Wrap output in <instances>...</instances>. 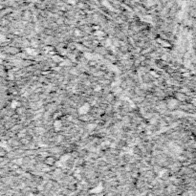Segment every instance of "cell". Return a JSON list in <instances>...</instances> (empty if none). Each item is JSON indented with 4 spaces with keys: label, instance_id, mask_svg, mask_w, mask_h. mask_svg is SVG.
I'll return each instance as SVG.
<instances>
[{
    "label": "cell",
    "instance_id": "cell-1",
    "mask_svg": "<svg viewBox=\"0 0 196 196\" xmlns=\"http://www.w3.org/2000/svg\"><path fill=\"white\" fill-rule=\"evenodd\" d=\"M89 110H90V105H88V103H84L83 105H81L78 109V112L81 115H87Z\"/></svg>",
    "mask_w": 196,
    "mask_h": 196
},
{
    "label": "cell",
    "instance_id": "cell-2",
    "mask_svg": "<svg viewBox=\"0 0 196 196\" xmlns=\"http://www.w3.org/2000/svg\"><path fill=\"white\" fill-rule=\"evenodd\" d=\"M45 164H48V166H54L56 164V161H55V159L53 157H47L45 159Z\"/></svg>",
    "mask_w": 196,
    "mask_h": 196
},
{
    "label": "cell",
    "instance_id": "cell-3",
    "mask_svg": "<svg viewBox=\"0 0 196 196\" xmlns=\"http://www.w3.org/2000/svg\"><path fill=\"white\" fill-rule=\"evenodd\" d=\"M61 127H62V122H61L60 121H56L54 122V128H55V129H56L57 131L60 130Z\"/></svg>",
    "mask_w": 196,
    "mask_h": 196
},
{
    "label": "cell",
    "instance_id": "cell-4",
    "mask_svg": "<svg viewBox=\"0 0 196 196\" xmlns=\"http://www.w3.org/2000/svg\"><path fill=\"white\" fill-rule=\"evenodd\" d=\"M102 191V185H98L96 188H94L91 191L92 193H99Z\"/></svg>",
    "mask_w": 196,
    "mask_h": 196
},
{
    "label": "cell",
    "instance_id": "cell-5",
    "mask_svg": "<svg viewBox=\"0 0 196 196\" xmlns=\"http://www.w3.org/2000/svg\"><path fill=\"white\" fill-rule=\"evenodd\" d=\"M69 158H70V155H69V154H64V155H62V156L60 157L59 160H60L61 162H62V163H66L67 161L69 160Z\"/></svg>",
    "mask_w": 196,
    "mask_h": 196
},
{
    "label": "cell",
    "instance_id": "cell-6",
    "mask_svg": "<svg viewBox=\"0 0 196 196\" xmlns=\"http://www.w3.org/2000/svg\"><path fill=\"white\" fill-rule=\"evenodd\" d=\"M176 105H177V101H176L175 100H170V101H168V107H170V108H172V107L176 106Z\"/></svg>",
    "mask_w": 196,
    "mask_h": 196
},
{
    "label": "cell",
    "instance_id": "cell-7",
    "mask_svg": "<svg viewBox=\"0 0 196 196\" xmlns=\"http://www.w3.org/2000/svg\"><path fill=\"white\" fill-rule=\"evenodd\" d=\"M11 106H12V108L15 109V108H17L18 106H19V102H18L17 101H13L11 103Z\"/></svg>",
    "mask_w": 196,
    "mask_h": 196
},
{
    "label": "cell",
    "instance_id": "cell-8",
    "mask_svg": "<svg viewBox=\"0 0 196 196\" xmlns=\"http://www.w3.org/2000/svg\"><path fill=\"white\" fill-rule=\"evenodd\" d=\"M26 52H27L29 55H32V56H35V51L34 50L33 48H27V49H26Z\"/></svg>",
    "mask_w": 196,
    "mask_h": 196
},
{
    "label": "cell",
    "instance_id": "cell-9",
    "mask_svg": "<svg viewBox=\"0 0 196 196\" xmlns=\"http://www.w3.org/2000/svg\"><path fill=\"white\" fill-rule=\"evenodd\" d=\"M12 54H17L18 52H19V50H18L17 48H15V47H13V48H11V51H10Z\"/></svg>",
    "mask_w": 196,
    "mask_h": 196
},
{
    "label": "cell",
    "instance_id": "cell-10",
    "mask_svg": "<svg viewBox=\"0 0 196 196\" xmlns=\"http://www.w3.org/2000/svg\"><path fill=\"white\" fill-rule=\"evenodd\" d=\"M95 127H96V125H88V128H90V130L91 129H94Z\"/></svg>",
    "mask_w": 196,
    "mask_h": 196
},
{
    "label": "cell",
    "instance_id": "cell-11",
    "mask_svg": "<svg viewBox=\"0 0 196 196\" xmlns=\"http://www.w3.org/2000/svg\"><path fill=\"white\" fill-rule=\"evenodd\" d=\"M101 86H97L96 88H95V91H99V90H101Z\"/></svg>",
    "mask_w": 196,
    "mask_h": 196
}]
</instances>
